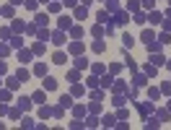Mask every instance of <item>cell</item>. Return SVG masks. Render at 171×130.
<instances>
[{
	"mask_svg": "<svg viewBox=\"0 0 171 130\" xmlns=\"http://www.w3.org/2000/svg\"><path fill=\"white\" fill-rule=\"evenodd\" d=\"M16 76H18V81H29V70H24V68H21Z\"/></svg>",
	"mask_w": 171,
	"mask_h": 130,
	"instance_id": "18",
	"label": "cell"
},
{
	"mask_svg": "<svg viewBox=\"0 0 171 130\" xmlns=\"http://www.w3.org/2000/svg\"><path fill=\"white\" fill-rule=\"evenodd\" d=\"M36 24L39 26H47V16H44V13H36Z\"/></svg>",
	"mask_w": 171,
	"mask_h": 130,
	"instance_id": "14",
	"label": "cell"
},
{
	"mask_svg": "<svg viewBox=\"0 0 171 130\" xmlns=\"http://www.w3.org/2000/svg\"><path fill=\"white\" fill-rule=\"evenodd\" d=\"M65 5H75V0H65Z\"/></svg>",
	"mask_w": 171,
	"mask_h": 130,
	"instance_id": "37",
	"label": "cell"
},
{
	"mask_svg": "<svg viewBox=\"0 0 171 130\" xmlns=\"http://www.w3.org/2000/svg\"><path fill=\"white\" fill-rule=\"evenodd\" d=\"M75 65H78V68H86L88 63H86V57H78V60H75Z\"/></svg>",
	"mask_w": 171,
	"mask_h": 130,
	"instance_id": "33",
	"label": "cell"
},
{
	"mask_svg": "<svg viewBox=\"0 0 171 130\" xmlns=\"http://www.w3.org/2000/svg\"><path fill=\"white\" fill-rule=\"evenodd\" d=\"M18 60H21V63H29V60H31V52H29V50H21L18 52Z\"/></svg>",
	"mask_w": 171,
	"mask_h": 130,
	"instance_id": "5",
	"label": "cell"
},
{
	"mask_svg": "<svg viewBox=\"0 0 171 130\" xmlns=\"http://www.w3.org/2000/svg\"><path fill=\"white\" fill-rule=\"evenodd\" d=\"M101 122H104V125H106V128H112V125H114V122H117V120H114V117H112V115H106V117H104V120H101Z\"/></svg>",
	"mask_w": 171,
	"mask_h": 130,
	"instance_id": "16",
	"label": "cell"
},
{
	"mask_svg": "<svg viewBox=\"0 0 171 130\" xmlns=\"http://www.w3.org/2000/svg\"><path fill=\"white\" fill-rule=\"evenodd\" d=\"M70 34H73V37H83V29H81V26H73V31H70Z\"/></svg>",
	"mask_w": 171,
	"mask_h": 130,
	"instance_id": "24",
	"label": "cell"
},
{
	"mask_svg": "<svg viewBox=\"0 0 171 130\" xmlns=\"http://www.w3.org/2000/svg\"><path fill=\"white\" fill-rule=\"evenodd\" d=\"M5 55H8V47H5V44H0V57H5Z\"/></svg>",
	"mask_w": 171,
	"mask_h": 130,
	"instance_id": "35",
	"label": "cell"
},
{
	"mask_svg": "<svg viewBox=\"0 0 171 130\" xmlns=\"http://www.w3.org/2000/svg\"><path fill=\"white\" fill-rule=\"evenodd\" d=\"M11 99V89H5V91H0V102H8Z\"/></svg>",
	"mask_w": 171,
	"mask_h": 130,
	"instance_id": "20",
	"label": "cell"
},
{
	"mask_svg": "<svg viewBox=\"0 0 171 130\" xmlns=\"http://www.w3.org/2000/svg\"><path fill=\"white\" fill-rule=\"evenodd\" d=\"M13 31H24V24L21 21H13Z\"/></svg>",
	"mask_w": 171,
	"mask_h": 130,
	"instance_id": "30",
	"label": "cell"
},
{
	"mask_svg": "<svg viewBox=\"0 0 171 130\" xmlns=\"http://www.w3.org/2000/svg\"><path fill=\"white\" fill-rule=\"evenodd\" d=\"M150 112H153V104H140V115L143 117H148Z\"/></svg>",
	"mask_w": 171,
	"mask_h": 130,
	"instance_id": "4",
	"label": "cell"
},
{
	"mask_svg": "<svg viewBox=\"0 0 171 130\" xmlns=\"http://www.w3.org/2000/svg\"><path fill=\"white\" fill-rule=\"evenodd\" d=\"M96 18L101 21V24H106V21H109V18H112V16H109V13H106V11H101V13H99V16H96Z\"/></svg>",
	"mask_w": 171,
	"mask_h": 130,
	"instance_id": "13",
	"label": "cell"
},
{
	"mask_svg": "<svg viewBox=\"0 0 171 130\" xmlns=\"http://www.w3.org/2000/svg\"><path fill=\"white\" fill-rule=\"evenodd\" d=\"M36 37L42 39V42H44V39H49V31H47V29H44V31H36Z\"/></svg>",
	"mask_w": 171,
	"mask_h": 130,
	"instance_id": "26",
	"label": "cell"
},
{
	"mask_svg": "<svg viewBox=\"0 0 171 130\" xmlns=\"http://www.w3.org/2000/svg\"><path fill=\"white\" fill-rule=\"evenodd\" d=\"M42 3H47V0H42Z\"/></svg>",
	"mask_w": 171,
	"mask_h": 130,
	"instance_id": "39",
	"label": "cell"
},
{
	"mask_svg": "<svg viewBox=\"0 0 171 130\" xmlns=\"http://www.w3.org/2000/svg\"><path fill=\"white\" fill-rule=\"evenodd\" d=\"M140 39H143V42H145V44H148V42H153V39H156V37H153V31H148V29H145V31H143V37H140Z\"/></svg>",
	"mask_w": 171,
	"mask_h": 130,
	"instance_id": "10",
	"label": "cell"
},
{
	"mask_svg": "<svg viewBox=\"0 0 171 130\" xmlns=\"http://www.w3.org/2000/svg\"><path fill=\"white\" fill-rule=\"evenodd\" d=\"M135 83H138V86H145L148 78H145V76H135Z\"/></svg>",
	"mask_w": 171,
	"mask_h": 130,
	"instance_id": "21",
	"label": "cell"
},
{
	"mask_svg": "<svg viewBox=\"0 0 171 130\" xmlns=\"http://www.w3.org/2000/svg\"><path fill=\"white\" fill-rule=\"evenodd\" d=\"M83 50V44H81V42H75V44H70V52H81Z\"/></svg>",
	"mask_w": 171,
	"mask_h": 130,
	"instance_id": "27",
	"label": "cell"
},
{
	"mask_svg": "<svg viewBox=\"0 0 171 130\" xmlns=\"http://www.w3.org/2000/svg\"><path fill=\"white\" fill-rule=\"evenodd\" d=\"M169 3H171V0H169Z\"/></svg>",
	"mask_w": 171,
	"mask_h": 130,
	"instance_id": "40",
	"label": "cell"
},
{
	"mask_svg": "<svg viewBox=\"0 0 171 130\" xmlns=\"http://www.w3.org/2000/svg\"><path fill=\"white\" fill-rule=\"evenodd\" d=\"M135 21H138V24H145V13L138 11V13H135Z\"/></svg>",
	"mask_w": 171,
	"mask_h": 130,
	"instance_id": "23",
	"label": "cell"
},
{
	"mask_svg": "<svg viewBox=\"0 0 171 130\" xmlns=\"http://www.w3.org/2000/svg\"><path fill=\"white\" fill-rule=\"evenodd\" d=\"M60 104L68 109V107H73V99H70V96H62V99H60Z\"/></svg>",
	"mask_w": 171,
	"mask_h": 130,
	"instance_id": "19",
	"label": "cell"
},
{
	"mask_svg": "<svg viewBox=\"0 0 171 130\" xmlns=\"http://www.w3.org/2000/svg\"><path fill=\"white\" fill-rule=\"evenodd\" d=\"M158 39H161V44H169V42H171V37H169V34H161Z\"/></svg>",
	"mask_w": 171,
	"mask_h": 130,
	"instance_id": "31",
	"label": "cell"
},
{
	"mask_svg": "<svg viewBox=\"0 0 171 130\" xmlns=\"http://www.w3.org/2000/svg\"><path fill=\"white\" fill-rule=\"evenodd\" d=\"M73 112H75V117H83V115H86V107H75Z\"/></svg>",
	"mask_w": 171,
	"mask_h": 130,
	"instance_id": "29",
	"label": "cell"
},
{
	"mask_svg": "<svg viewBox=\"0 0 171 130\" xmlns=\"http://www.w3.org/2000/svg\"><path fill=\"white\" fill-rule=\"evenodd\" d=\"M44 89H47V91L57 89V81H55V78H49V76H47V78H44Z\"/></svg>",
	"mask_w": 171,
	"mask_h": 130,
	"instance_id": "3",
	"label": "cell"
},
{
	"mask_svg": "<svg viewBox=\"0 0 171 130\" xmlns=\"http://www.w3.org/2000/svg\"><path fill=\"white\" fill-rule=\"evenodd\" d=\"M153 65H163V57L161 55H153Z\"/></svg>",
	"mask_w": 171,
	"mask_h": 130,
	"instance_id": "32",
	"label": "cell"
},
{
	"mask_svg": "<svg viewBox=\"0 0 171 130\" xmlns=\"http://www.w3.org/2000/svg\"><path fill=\"white\" fill-rule=\"evenodd\" d=\"M18 107H21V109H24V112H26V109H31V99L21 96V99H18Z\"/></svg>",
	"mask_w": 171,
	"mask_h": 130,
	"instance_id": "2",
	"label": "cell"
},
{
	"mask_svg": "<svg viewBox=\"0 0 171 130\" xmlns=\"http://www.w3.org/2000/svg\"><path fill=\"white\" fill-rule=\"evenodd\" d=\"M34 102H39V104H44V102H47V96H44V91H36V94H34Z\"/></svg>",
	"mask_w": 171,
	"mask_h": 130,
	"instance_id": "11",
	"label": "cell"
},
{
	"mask_svg": "<svg viewBox=\"0 0 171 130\" xmlns=\"http://www.w3.org/2000/svg\"><path fill=\"white\" fill-rule=\"evenodd\" d=\"M122 44H125V47H127V50H130V47H132V44H135V39H132V37H130V34H125V37H122Z\"/></svg>",
	"mask_w": 171,
	"mask_h": 130,
	"instance_id": "9",
	"label": "cell"
},
{
	"mask_svg": "<svg viewBox=\"0 0 171 130\" xmlns=\"http://www.w3.org/2000/svg\"><path fill=\"white\" fill-rule=\"evenodd\" d=\"M8 70V68H5V63H0V73H5Z\"/></svg>",
	"mask_w": 171,
	"mask_h": 130,
	"instance_id": "36",
	"label": "cell"
},
{
	"mask_svg": "<svg viewBox=\"0 0 171 130\" xmlns=\"http://www.w3.org/2000/svg\"><path fill=\"white\" fill-rule=\"evenodd\" d=\"M52 42H55V44H65V34H62V29L52 34Z\"/></svg>",
	"mask_w": 171,
	"mask_h": 130,
	"instance_id": "1",
	"label": "cell"
},
{
	"mask_svg": "<svg viewBox=\"0 0 171 130\" xmlns=\"http://www.w3.org/2000/svg\"><path fill=\"white\" fill-rule=\"evenodd\" d=\"M93 52H104V42H93Z\"/></svg>",
	"mask_w": 171,
	"mask_h": 130,
	"instance_id": "28",
	"label": "cell"
},
{
	"mask_svg": "<svg viewBox=\"0 0 171 130\" xmlns=\"http://www.w3.org/2000/svg\"><path fill=\"white\" fill-rule=\"evenodd\" d=\"M55 63L57 65H65V55H62V52H55Z\"/></svg>",
	"mask_w": 171,
	"mask_h": 130,
	"instance_id": "15",
	"label": "cell"
},
{
	"mask_svg": "<svg viewBox=\"0 0 171 130\" xmlns=\"http://www.w3.org/2000/svg\"><path fill=\"white\" fill-rule=\"evenodd\" d=\"M49 115H52V109H49V107H42V109H39V117H42V120H47Z\"/></svg>",
	"mask_w": 171,
	"mask_h": 130,
	"instance_id": "12",
	"label": "cell"
},
{
	"mask_svg": "<svg viewBox=\"0 0 171 130\" xmlns=\"http://www.w3.org/2000/svg\"><path fill=\"white\" fill-rule=\"evenodd\" d=\"M169 109H171V102H169Z\"/></svg>",
	"mask_w": 171,
	"mask_h": 130,
	"instance_id": "38",
	"label": "cell"
},
{
	"mask_svg": "<svg viewBox=\"0 0 171 130\" xmlns=\"http://www.w3.org/2000/svg\"><path fill=\"white\" fill-rule=\"evenodd\" d=\"M158 120H161V122H166V120H169V109H161L158 112Z\"/></svg>",
	"mask_w": 171,
	"mask_h": 130,
	"instance_id": "22",
	"label": "cell"
},
{
	"mask_svg": "<svg viewBox=\"0 0 171 130\" xmlns=\"http://www.w3.org/2000/svg\"><path fill=\"white\" fill-rule=\"evenodd\" d=\"M158 125H161V120H148L145 117V128H158Z\"/></svg>",
	"mask_w": 171,
	"mask_h": 130,
	"instance_id": "17",
	"label": "cell"
},
{
	"mask_svg": "<svg viewBox=\"0 0 171 130\" xmlns=\"http://www.w3.org/2000/svg\"><path fill=\"white\" fill-rule=\"evenodd\" d=\"M34 73H36V76H42V78H44V76H47V65H44V63H39L36 68H34Z\"/></svg>",
	"mask_w": 171,
	"mask_h": 130,
	"instance_id": "6",
	"label": "cell"
},
{
	"mask_svg": "<svg viewBox=\"0 0 171 130\" xmlns=\"http://www.w3.org/2000/svg\"><path fill=\"white\" fill-rule=\"evenodd\" d=\"M70 26H73V21H70L68 16H62V18H60V29L65 31V29H70Z\"/></svg>",
	"mask_w": 171,
	"mask_h": 130,
	"instance_id": "7",
	"label": "cell"
},
{
	"mask_svg": "<svg viewBox=\"0 0 171 130\" xmlns=\"http://www.w3.org/2000/svg\"><path fill=\"white\" fill-rule=\"evenodd\" d=\"M156 5V0H143V8H153Z\"/></svg>",
	"mask_w": 171,
	"mask_h": 130,
	"instance_id": "34",
	"label": "cell"
},
{
	"mask_svg": "<svg viewBox=\"0 0 171 130\" xmlns=\"http://www.w3.org/2000/svg\"><path fill=\"white\" fill-rule=\"evenodd\" d=\"M18 83H21V81H18V76H13V78H8V89H18Z\"/></svg>",
	"mask_w": 171,
	"mask_h": 130,
	"instance_id": "8",
	"label": "cell"
},
{
	"mask_svg": "<svg viewBox=\"0 0 171 130\" xmlns=\"http://www.w3.org/2000/svg\"><path fill=\"white\" fill-rule=\"evenodd\" d=\"M145 76H156V65H145Z\"/></svg>",
	"mask_w": 171,
	"mask_h": 130,
	"instance_id": "25",
	"label": "cell"
}]
</instances>
